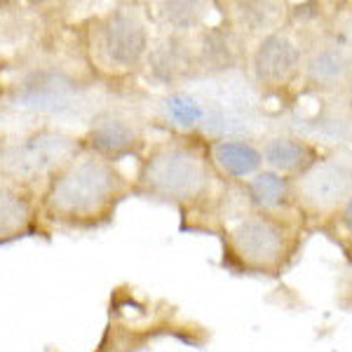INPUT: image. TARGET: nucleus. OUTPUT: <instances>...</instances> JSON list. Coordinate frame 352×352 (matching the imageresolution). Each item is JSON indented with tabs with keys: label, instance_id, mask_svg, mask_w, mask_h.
Here are the masks:
<instances>
[{
	"label": "nucleus",
	"instance_id": "7ed1b4c3",
	"mask_svg": "<svg viewBox=\"0 0 352 352\" xmlns=\"http://www.w3.org/2000/svg\"><path fill=\"white\" fill-rule=\"evenodd\" d=\"M85 50L104 76H127L151 50L148 24L132 5H118L109 12L94 16L85 31Z\"/></svg>",
	"mask_w": 352,
	"mask_h": 352
},
{
	"label": "nucleus",
	"instance_id": "0eeeda50",
	"mask_svg": "<svg viewBox=\"0 0 352 352\" xmlns=\"http://www.w3.org/2000/svg\"><path fill=\"white\" fill-rule=\"evenodd\" d=\"M303 50L285 31H272L256 43L249 59L252 76L261 87L280 89L300 76Z\"/></svg>",
	"mask_w": 352,
	"mask_h": 352
},
{
	"label": "nucleus",
	"instance_id": "20e7f679",
	"mask_svg": "<svg viewBox=\"0 0 352 352\" xmlns=\"http://www.w3.org/2000/svg\"><path fill=\"white\" fill-rule=\"evenodd\" d=\"M80 151L82 144H78V139L73 136L52 132V129H41L19 144L0 151V176L28 186L38 176L50 179L56 169L73 160Z\"/></svg>",
	"mask_w": 352,
	"mask_h": 352
},
{
	"label": "nucleus",
	"instance_id": "ddd939ff",
	"mask_svg": "<svg viewBox=\"0 0 352 352\" xmlns=\"http://www.w3.org/2000/svg\"><path fill=\"white\" fill-rule=\"evenodd\" d=\"M261 155H263V164L270 167V172H277L282 176H300L317 162L315 148L305 141L296 139V136H275L263 146Z\"/></svg>",
	"mask_w": 352,
	"mask_h": 352
},
{
	"label": "nucleus",
	"instance_id": "9b49d317",
	"mask_svg": "<svg viewBox=\"0 0 352 352\" xmlns=\"http://www.w3.org/2000/svg\"><path fill=\"white\" fill-rule=\"evenodd\" d=\"M209 164L228 179H249L263 167V155L244 139H214L207 151Z\"/></svg>",
	"mask_w": 352,
	"mask_h": 352
},
{
	"label": "nucleus",
	"instance_id": "f03ea898",
	"mask_svg": "<svg viewBox=\"0 0 352 352\" xmlns=\"http://www.w3.org/2000/svg\"><path fill=\"white\" fill-rule=\"evenodd\" d=\"M132 190L148 200L192 207L212 190V164L188 141H160L139 164Z\"/></svg>",
	"mask_w": 352,
	"mask_h": 352
},
{
	"label": "nucleus",
	"instance_id": "2eb2a0df",
	"mask_svg": "<svg viewBox=\"0 0 352 352\" xmlns=\"http://www.w3.org/2000/svg\"><path fill=\"white\" fill-rule=\"evenodd\" d=\"M195 47V61L200 71H226L237 61V43L235 31H223L221 26L204 28L192 43Z\"/></svg>",
	"mask_w": 352,
	"mask_h": 352
},
{
	"label": "nucleus",
	"instance_id": "4468645a",
	"mask_svg": "<svg viewBox=\"0 0 352 352\" xmlns=\"http://www.w3.org/2000/svg\"><path fill=\"white\" fill-rule=\"evenodd\" d=\"M294 197V186L287 176L263 169L256 176H252L247 184V202L254 212L275 214L285 209Z\"/></svg>",
	"mask_w": 352,
	"mask_h": 352
},
{
	"label": "nucleus",
	"instance_id": "f3484780",
	"mask_svg": "<svg viewBox=\"0 0 352 352\" xmlns=\"http://www.w3.org/2000/svg\"><path fill=\"white\" fill-rule=\"evenodd\" d=\"M68 94H71V82L64 76H56V73H33L21 85L16 101H21V106H33V109H56L59 101L68 99Z\"/></svg>",
	"mask_w": 352,
	"mask_h": 352
},
{
	"label": "nucleus",
	"instance_id": "f257e3e1",
	"mask_svg": "<svg viewBox=\"0 0 352 352\" xmlns=\"http://www.w3.org/2000/svg\"><path fill=\"white\" fill-rule=\"evenodd\" d=\"M132 192V181L116 164L80 151L50 176L38 207L45 223L54 228L94 230L109 226Z\"/></svg>",
	"mask_w": 352,
	"mask_h": 352
},
{
	"label": "nucleus",
	"instance_id": "f8f14e48",
	"mask_svg": "<svg viewBox=\"0 0 352 352\" xmlns=\"http://www.w3.org/2000/svg\"><path fill=\"white\" fill-rule=\"evenodd\" d=\"M148 61L157 80L167 85L188 78L190 71L197 68L195 47L188 36H167L148 50Z\"/></svg>",
	"mask_w": 352,
	"mask_h": 352
},
{
	"label": "nucleus",
	"instance_id": "39448f33",
	"mask_svg": "<svg viewBox=\"0 0 352 352\" xmlns=\"http://www.w3.org/2000/svg\"><path fill=\"white\" fill-rule=\"evenodd\" d=\"M228 252L244 268L252 270H270L285 256L287 232L282 223L272 214H242L232 221L228 232Z\"/></svg>",
	"mask_w": 352,
	"mask_h": 352
},
{
	"label": "nucleus",
	"instance_id": "423d86ee",
	"mask_svg": "<svg viewBox=\"0 0 352 352\" xmlns=\"http://www.w3.org/2000/svg\"><path fill=\"white\" fill-rule=\"evenodd\" d=\"M294 197L317 214L333 212L352 197V155H331L317 160L296 176Z\"/></svg>",
	"mask_w": 352,
	"mask_h": 352
},
{
	"label": "nucleus",
	"instance_id": "6ab92c4d",
	"mask_svg": "<svg viewBox=\"0 0 352 352\" xmlns=\"http://www.w3.org/2000/svg\"><path fill=\"white\" fill-rule=\"evenodd\" d=\"M162 106H164V113H167L169 120L184 129H195L197 124L204 120L202 104L192 94L172 92V94L164 96Z\"/></svg>",
	"mask_w": 352,
	"mask_h": 352
},
{
	"label": "nucleus",
	"instance_id": "1a4fd4ad",
	"mask_svg": "<svg viewBox=\"0 0 352 352\" xmlns=\"http://www.w3.org/2000/svg\"><path fill=\"white\" fill-rule=\"evenodd\" d=\"M43 223L41 207L28 186L0 176V247L38 235Z\"/></svg>",
	"mask_w": 352,
	"mask_h": 352
},
{
	"label": "nucleus",
	"instance_id": "dca6fc26",
	"mask_svg": "<svg viewBox=\"0 0 352 352\" xmlns=\"http://www.w3.org/2000/svg\"><path fill=\"white\" fill-rule=\"evenodd\" d=\"M287 8L282 3H235L232 5V31L249 36H268L285 21Z\"/></svg>",
	"mask_w": 352,
	"mask_h": 352
},
{
	"label": "nucleus",
	"instance_id": "aec40b11",
	"mask_svg": "<svg viewBox=\"0 0 352 352\" xmlns=\"http://www.w3.org/2000/svg\"><path fill=\"white\" fill-rule=\"evenodd\" d=\"M343 223L352 230V197L343 204Z\"/></svg>",
	"mask_w": 352,
	"mask_h": 352
},
{
	"label": "nucleus",
	"instance_id": "a211bd4d",
	"mask_svg": "<svg viewBox=\"0 0 352 352\" xmlns=\"http://www.w3.org/2000/svg\"><path fill=\"white\" fill-rule=\"evenodd\" d=\"M209 12L207 3H157V24L167 28L169 36H188L202 26Z\"/></svg>",
	"mask_w": 352,
	"mask_h": 352
},
{
	"label": "nucleus",
	"instance_id": "9d476101",
	"mask_svg": "<svg viewBox=\"0 0 352 352\" xmlns=\"http://www.w3.org/2000/svg\"><path fill=\"white\" fill-rule=\"evenodd\" d=\"M300 73L310 89H338L352 78V52L340 43H320L303 56Z\"/></svg>",
	"mask_w": 352,
	"mask_h": 352
},
{
	"label": "nucleus",
	"instance_id": "6e6552de",
	"mask_svg": "<svg viewBox=\"0 0 352 352\" xmlns=\"http://www.w3.org/2000/svg\"><path fill=\"white\" fill-rule=\"evenodd\" d=\"M80 144L82 151L94 153L109 162H118L139 155L146 146V136L139 124L129 120L127 116L106 111L94 118Z\"/></svg>",
	"mask_w": 352,
	"mask_h": 352
}]
</instances>
